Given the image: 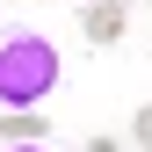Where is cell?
Wrapping results in <instances>:
<instances>
[{"mask_svg": "<svg viewBox=\"0 0 152 152\" xmlns=\"http://www.w3.org/2000/svg\"><path fill=\"white\" fill-rule=\"evenodd\" d=\"M87 152H116V138H94V145H87Z\"/></svg>", "mask_w": 152, "mask_h": 152, "instance_id": "5b68a950", "label": "cell"}, {"mask_svg": "<svg viewBox=\"0 0 152 152\" xmlns=\"http://www.w3.org/2000/svg\"><path fill=\"white\" fill-rule=\"evenodd\" d=\"M0 152H51L44 138H15V145H0Z\"/></svg>", "mask_w": 152, "mask_h": 152, "instance_id": "277c9868", "label": "cell"}, {"mask_svg": "<svg viewBox=\"0 0 152 152\" xmlns=\"http://www.w3.org/2000/svg\"><path fill=\"white\" fill-rule=\"evenodd\" d=\"M130 29V7H123V0H94V7H87V36H94V44H109V36H123Z\"/></svg>", "mask_w": 152, "mask_h": 152, "instance_id": "7a4b0ae2", "label": "cell"}, {"mask_svg": "<svg viewBox=\"0 0 152 152\" xmlns=\"http://www.w3.org/2000/svg\"><path fill=\"white\" fill-rule=\"evenodd\" d=\"M0 130H7V138H44V116H36V109H7V123H0Z\"/></svg>", "mask_w": 152, "mask_h": 152, "instance_id": "3957f363", "label": "cell"}, {"mask_svg": "<svg viewBox=\"0 0 152 152\" xmlns=\"http://www.w3.org/2000/svg\"><path fill=\"white\" fill-rule=\"evenodd\" d=\"M58 44L44 29H0V109H44L58 94Z\"/></svg>", "mask_w": 152, "mask_h": 152, "instance_id": "6da1fadb", "label": "cell"}]
</instances>
